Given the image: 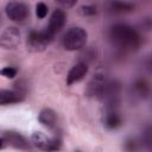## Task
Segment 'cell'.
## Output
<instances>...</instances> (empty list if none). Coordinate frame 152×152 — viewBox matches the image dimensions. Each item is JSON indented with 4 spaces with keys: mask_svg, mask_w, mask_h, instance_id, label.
I'll return each instance as SVG.
<instances>
[{
    "mask_svg": "<svg viewBox=\"0 0 152 152\" xmlns=\"http://www.w3.org/2000/svg\"><path fill=\"white\" fill-rule=\"evenodd\" d=\"M89 71V64L87 62L83 61H78L77 63H75L70 70L66 74V78H65V83L66 86L71 87L78 82H81L88 74Z\"/></svg>",
    "mask_w": 152,
    "mask_h": 152,
    "instance_id": "7c38bea8",
    "label": "cell"
},
{
    "mask_svg": "<svg viewBox=\"0 0 152 152\" xmlns=\"http://www.w3.org/2000/svg\"><path fill=\"white\" fill-rule=\"evenodd\" d=\"M151 104H152V99H151Z\"/></svg>",
    "mask_w": 152,
    "mask_h": 152,
    "instance_id": "484cf974",
    "label": "cell"
},
{
    "mask_svg": "<svg viewBox=\"0 0 152 152\" xmlns=\"http://www.w3.org/2000/svg\"><path fill=\"white\" fill-rule=\"evenodd\" d=\"M21 40V34L18 27L7 26L0 36V45L5 50H14L19 46Z\"/></svg>",
    "mask_w": 152,
    "mask_h": 152,
    "instance_id": "30bf717a",
    "label": "cell"
},
{
    "mask_svg": "<svg viewBox=\"0 0 152 152\" xmlns=\"http://www.w3.org/2000/svg\"><path fill=\"white\" fill-rule=\"evenodd\" d=\"M48 13H49V6H48L45 2L39 1V2L36 4V17H37L38 19H44V18H46Z\"/></svg>",
    "mask_w": 152,
    "mask_h": 152,
    "instance_id": "7402d4cb",
    "label": "cell"
},
{
    "mask_svg": "<svg viewBox=\"0 0 152 152\" xmlns=\"http://www.w3.org/2000/svg\"><path fill=\"white\" fill-rule=\"evenodd\" d=\"M135 27H137L142 34H144V33H147V32H151V31H152V17H150V15H144V17H141V18L138 20Z\"/></svg>",
    "mask_w": 152,
    "mask_h": 152,
    "instance_id": "d6986e66",
    "label": "cell"
},
{
    "mask_svg": "<svg viewBox=\"0 0 152 152\" xmlns=\"http://www.w3.org/2000/svg\"><path fill=\"white\" fill-rule=\"evenodd\" d=\"M78 14L81 17H84V18H93V17H96L99 14V8L96 5L94 4H84V5H81L77 10Z\"/></svg>",
    "mask_w": 152,
    "mask_h": 152,
    "instance_id": "ac0fdd59",
    "label": "cell"
},
{
    "mask_svg": "<svg viewBox=\"0 0 152 152\" xmlns=\"http://www.w3.org/2000/svg\"><path fill=\"white\" fill-rule=\"evenodd\" d=\"M5 14L6 17L17 24L25 23L30 17V7L26 2L20 0L8 1L5 6Z\"/></svg>",
    "mask_w": 152,
    "mask_h": 152,
    "instance_id": "ba28073f",
    "label": "cell"
},
{
    "mask_svg": "<svg viewBox=\"0 0 152 152\" xmlns=\"http://www.w3.org/2000/svg\"><path fill=\"white\" fill-rule=\"evenodd\" d=\"M122 94V83L118 78H107L100 101L103 108H120Z\"/></svg>",
    "mask_w": 152,
    "mask_h": 152,
    "instance_id": "3957f363",
    "label": "cell"
},
{
    "mask_svg": "<svg viewBox=\"0 0 152 152\" xmlns=\"http://www.w3.org/2000/svg\"><path fill=\"white\" fill-rule=\"evenodd\" d=\"M96 56H97V51L95 48L93 46H84L82 50H81V55H80V61H83V62H87L88 64L90 62H93L94 59H96Z\"/></svg>",
    "mask_w": 152,
    "mask_h": 152,
    "instance_id": "ffe728a7",
    "label": "cell"
},
{
    "mask_svg": "<svg viewBox=\"0 0 152 152\" xmlns=\"http://www.w3.org/2000/svg\"><path fill=\"white\" fill-rule=\"evenodd\" d=\"M151 93H152V86L150 81L142 76L135 77L129 84L128 96L133 103H139L141 101H145L151 95Z\"/></svg>",
    "mask_w": 152,
    "mask_h": 152,
    "instance_id": "8992f818",
    "label": "cell"
},
{
    "mask_svg": "<svg viewBox=\"0 0 152 152\" xmlns=\"http://www.w3.org/2000/svg\"><path fill=\"white\" fill-rule=\"evenodd\" d=\"M78 0H55V2L63 10H68V8H72Z\"/></svg>",
    "mask_w": 152,
    "mask_h": 152,
    "instance_id": "cb8c5ba5",
    "label": "cell"
},
{
    "mask_svg": "<svg viewBox=\"0 0 152 152\" xmlns=\"http://www.w3.org/2000/svg\"><path fill=\"white\" fill-rule=\"evenodd\" d=\"M108 39L112 46L121 55L135 52L144 43L142 33L128 23H115L108 28Z\"/></svg>",
    "mask_w": 152,
    "mask_h": 152,
    "instance_id": "6da1fadb",
    "label": "cell"
},
{
    "mask_svg": "<svg viewBox=\"0 0 152 152\" xmlns=\"http://www.w3.org/2000/svg\"><path fill=\"white\" fill-rule=\"evenodd\" d=\"M140 142H141V147L152 151V122L147 124L142 128L140 134Z\"/></svg>",
    "mask_w": 152,
    "mask_h": 152,
    "instance_id": "e0dca14e",
    "label": "cell"
},
{
    "mask_svg": "<svg viewBox=\"0 0 152 152\" xmlns=\"http://www.w3.org/2000/svg\"><path fill=\"white\" fill-rule=\"evenodd\" d=\"M37 119H38V122L43 127H45L50 131H55L58 126V115L52 108H49V107L43 108L38 113Z\"/></svg>",
    "mask_w": 152,
    "mask_h": 152,
    "instance_id": "2e32d148",
    "label": "cell"
},
{
    "mask_svg": "<svg viewBox=\"0 0 152 152\" xmlns=\"http://www.w3.org/2000/svg\"><path fill=\"white\" fill-rule=\"evenodd\" d=\"M32 145L43 151H58L62 148V137L61 134H55L52 137H48L43 132H33L30 138Z\"/></svg>",
    "mask_w": 152,
    "mask_h": 152,
    "instance_id": "52a82bcc",
    "label": "cell"
},
{
    "mask_svg": "<svg viewBox=\"0 0 152 152\" xmlns=\"http://www.w3.org/2000/svg\"><path fill=\"white\" fill-rule=\"evenodd\" d=\"M88 40V32L82 26L70 27L62 37L61 43L64 50L66 51H81Z\"/></svg>",
    "mask_w": 152,
    "mask_h": 152,
    "instance_id": "7a4b0ae2",
    "label": "cell"
},
{
    "mask_svg": "<svg viewBox=\"0 0 152 152\" xmlns=\"http://www.w3.org/2000/svg\"><path fill=\"white\" fill-rule=\"evenodd\" d=\"M137 6L134 2L128 0H110L107 4V11L115 15H126L135 11Z\"/></svg>",
    "mask_w": 152,
    "mask_h": 152,
    "instance_id": "5bb4252c",
    "label": "cell"
},
{
    "mask_svg": "<svg viewBox=\"0 0 152 152\" xmlns=\"http://www.w3.org/2000/svg\"><path fill=\"white\" fill-rule=\"evenodd\" d=\"M144 68H145V70L148 74L152 75V53H150V55H147L145 57V59H144Z\"/></svg>",
    "mask_w": 152,
    "mask_h": 152,
    "instance_id": "d4e9b609",
    "label": "cell"
},
{
    "mask_svg": "<svg viewBox=\"0 0 152 152\" xmlns=\"http://www.w3.org/2000/svg\"><path fill=\"white\" fill-rule=\"evenodd\" d=\"M0 141H1L0 142V148L1 150H4L5 147L10 146V147H13L15 150L27 151V150H31L32 146H33L31 140H28L25 135H23L20 132L12 131V129L2 131Z\"/></svg>",
    "mask_w": 152,
    "mask_h": 152,
    "instance_id": "5b68a950",
    "label": "cell"
},
{
    "mask_svg": "<svg viewBox=\"0 0 152 152\" xmlns=\"http://www.w3.org/2000/svg\"><path fill=\"white\" fill-rule=\"evenodd\" d=\"M53 40H55V36L51 34L46 28L40 31L31 30L26 36V46L27 50L32 52H42Z\"/></svg>",
    "mask_w": 152,
    "mask_h": 152,
    "instance_id": "277c9868",
    "label": "cell"
},
{
    "mask_svg": "<svg viewBox=\"0 0 152 152\" xmlns=\"http://www.w3.org/2000/svg\"><path fill=\"white\" fill-rule=\"evenodd\" d=\"M124 150L128 151V152H133V151H138L141 147V142L140 139H137L134 137H128L125 139L124 141Z\"/></svg>",
    "mask_w": 152,
    "mask_h": 152,
    "instance_id": "44dd1931",
    "label": "cell"
},
{
    "mask_svg": "<svg viewBox=\"0 0 152 152\" xmlns=\"http://www.w3.org/2000/svg\"><path fill=\"white\" fill-rule=\"evenodd\" d=\"M26 93L18 89V88H13V89H1L0 90V104L1 106H11V104H17L20 103L25 100Z\"/></svg>",
    "mask_w": 152,
    "mask_h": 152,
    "instance_id": "9a60e30c",
    "label": "cell"
},
{
    "mask_svg": "<svg viewBox=\"0 0 152 152\" xmlns=\"http://www.w3.org/2000/svg\"><path fill=\"white\" fill-rule=\"evenodd\" d=\"M65 23H66V13L63 8L58 7L56 10L52 11V13L50 14V18H49V23L46 25V30L53 34L56 37V34L58 32L62 31V28L65 26Z\"/></svg>",
    "mask_w": 152,
    "mask_h": 152,
    "instance_id": "4fadbf2b",
    "label": "cell"
},
{
    "mask_svg": "<svg viewBox=\"0 0 152 152\" xmlns=\"http://www.w3.org/2000/svg\"><path fill=\"white\" fill-rule=\"evenodd\" d=\"M102 124L106 129L115 131L124 124V118L120 113V108H103Z\"/></svg>",
    "mask_w": 152,
    "mask_h": 152,
    "instance_id": "8fae6325",
    "label": "cell"
},
{
    "mask_svg": "<svg viewBox=\"0 0 152 152\" xmlns=\"http://www.w3.org/2000/svg\"><path fill=\"white\" fill-rule=\"evenodd\" d=\"M144 1H148V0H144Z\"/></svg>",
    "mask_w": 152,
    "mask_h": 152,
    "instance_id": "4316f807",
    "label": "cell"
},
{
    "mask_svg": "<svg viewBox=\"0 0 152 152\" xmlns=\"http://www.w3.org/2000/svg\"><path fill=\"white\" fill-rule=\"evenodd\" d=\"M1 76H4L5 78H8V80H13L17 77L18 75V69L14 68V66H11V65H6L1 69Z\"/></svg>",
    "mask_w": 152,
    "mask_h": 152,
    "instance_id": "603a6c76",
    "label": "cell"
},
{
    "mask_svg": "<svg viewBox=\"0 0 152 152\" xmlns=\"http://www.w3.org/2000/svg\"><path fill=\"white\" fill-rule=\"evenodd\" d=\"M106 81H107V77L102 71L95 72L91 76V78L89 80V82H88V84L86 87V95L88 97H90V99L100 100Z\"/></svg>",
    "mask_w": 152,
    "mask_h": 152,
    "instance_id": "9c48e42d",
    "label": "cell"
}]
</instances>
